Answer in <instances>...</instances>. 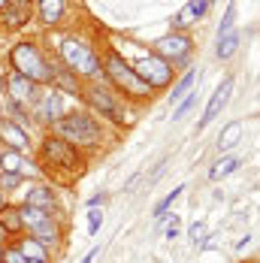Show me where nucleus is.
Instances as JSON below:
<instances>
[{"label":"nucleus","instance_id":"31","mask_svg":"<svg viewBox=\"0 0 260 263\" xmlns=\"http://www.w3.org/2000/svg\"><path fill=\"white\" fill-rule=\"evenodd\" d=\"M188 236L194 239V242H203V239H206V224H203V221H197V224L188 230Z\"/></svg>","mask_w":260,"mask_h":263},{"label":"nucleus","instance_id":"41","mask_svg":"<svg viewBox=\"0 0 260 263\" xmlns=\"http://www.w3.org/2000/svg\"><path fill=\"white\" fill-rule=\"evenodd\" d=\"M0 263H3V260H0Z\"/></svg>","mask_w":260,"mask_h":263},{"label":"nucleus","instance_id":"14","mask_svg":"<svg viewBox=\"0 0 260 263\" xmlns=\"http://www.w3.org/2000/svg\"><path fill=\"white\" fill-rule=\"evenodd\" d=\"M27 233L36 239V242H43L49 251H52L54 245H61V236H64V230H61V224H58V218H54V215H46V218H43L40 224H33Z\"/></svg>","mask_w":260,"mask_h":263},{"label":"nucleus","instance_id":"19","mask_svg":"<svg viewBox=\"0 0 260 263\" xmlns=\"http://www.w3.org/2000/svg\"><path fill=\"white\" fill-rule=\"evenodd\" d=\"M64 12H67V3L64 0H36V18L43 22V25H58L61 18H64Z\"/></svg>","mask_w":260,"mask_h":263},{"label":"nucleus","instance_id":"20","mask_svg":"<svg viewBox=\"0 0 260 263\" xmlns=\"http://www.w3.org/2000/svg\"><path fill=\"white\" fill-rule=\"evenodd\" d=\"M0 230L6 233V236H18L22 230H25V224H22V215H18V206H3L0 209Z\"/></svg>","mask_w":260,"mask_h":263},{"label":"nucleus","instance_id":"30","mask_svg":"<svg viewBox=\"0 0 260 263\" xmlns=\"http://www.w3.org/2000/svg\"><path fill=\"white\" fill-rule=\"evenodd\" d=\"M194 100H197V94H191V97H184L182 103H179V106H176V109H173V118H182L184 112H188V109L194 106Z\"/></svg>","mask_w":260,"mask_h":263},{"label":"nucleus","instance_id":"8","mask_svg":"<svg viewBox=\"0 0 260 263\" xmlns=\"http://www.w3.org/2000/svg\"><path fill=\"white\" fill-rule=\"evenodd\" d=\"M82 97H85V103L91 106L94 112H100L103 118H112L115 124H124V106L118 103V97L112 91H106L103 85H97V82L85 85Z\"/></svg>","mask_w":260,"mask_h":263},{"label":"nucleus","instance_id":"18","mask_svg":"<svg viewBox=\"0 0 260 263\" xmlns=\"http://www.w3.org/2000/svg\"><path fill=\"white\" fill-rule=\"evenodd\" d=\"M6 27H22L30 22V0H9L3 9H0Z\"/></svg>","mask_w":260,"mask_h":263},{"label":"nucleus","instance_id":"9","mask_svg":"<svg viewBox=\"0 0 260 263\" xmlns=\"http://www.w3.org/2000/svg\"><path fill=\"white\" fill-rule=\"evenodd\" d=\"M3 85H6V103L9 106H22V109L33 106V100H36V85L30 79L18 76V73H9L3 79Z\"/></svg>","mask_w":260,"mask_h":263},{"label":"nucleus","instance_id":"7","mask_svg":"<svg viewBox=\"0 0 260 263\" xmlns=\"http://www.w3.org/2000/svg\"><path fill=\"white\" fill-rule=\"evenodd\" d=\"M152 52L157 58H163L166 64H173V67H179L184 64L191 52H194V40L184 33V30H173V33H166V36H160L155 46H152Z\"/></svg>","mask_w":260,"mask_h":263},{"label":"nucleus","instance_id":"38","mask_svg":"<svg viewBox=\"0 0 260 263\" xmlns=\"http://www.w3.org/2000/svg\"><path fill=\"white\" fill-rule=\"evenodd\" d=\"M6 3H9V0H0V9H3V6H6Z\"/></svg>","mask_w":260,"mask_h":263},{"label":"nucleus","instance_id":"5","mask_svg":"<svg viewBox=\"0 0 260 263\" xmlns=\"http://www.w3.org/2000/svg\"><path fill=\"white\" fill-rule=\"evenodd\" d=\"M40 158L46 166H54V170H67V173H79L82 170V155H79L76 145L64 142L61 136L49 133L40 145Z\"/></svg>","mask_w":260,"mask_h":263},{"label":"nucleus","instance_id":"4","mask_svg":"<svg viewBox=\"0 0 260 263\" xmlns=\"http://www.w3.org/2000/svg\"><path fill=\"white\" fill-rule=\"evenodd\" d=\"M58 58L64 61V70L73 73V76H82V79H97L100 76V58L94 52V46H88L85 40L67 36L58 46Z\"/></svg>","mask_w":260,"mask_h":263},{"label":"nucleus","instance_id":"22","mask_svg":"<svg viewBox=\"0 0 260 263\" xmlns=\"http://www.w3.org/2000/svg\"><path fill=\"white\" fill-rule=\"evenodd\" d=\"M239 166H242V158H236V155H230V158H221L215 166H212V170H209V179H212V182H221V179H227L230 173H236Z\"/></svg>","mask_w":260,"mask_h":263},{"label":"nucleus","instance_id":"36","mask_svg":"<svg viewBox=\"0 0 260 263\" xmlns=\"http://www.w3.org/2000/svg\"><path fill=\"white\" fill-rule=\"evenodd\" d=\"M3 206H6V194L0 191V209H3Z\"/></svg>","mask_w":260,"mask_h":263},{"label":"nucleus","instance_id":"6","mask_svg":"<svg viewBox=\"0 0 260 263\" xmlns=\"http://www.w3.org/2000/svg\"><path fill=\"white\" fill-rule=\"evenodd\" d=\"M130 67H133V73L145 82L152 91L166 88V85L173 82V73H176V70H173V64H166V61H163V58H157L155 52L142 54V58H139L136 64H130Z\"/></svg>","mask_w":260,"mask_h":263},{"label":"nucleus","instance_id":"11","mask_svg":"<svg viewBox=\"0 0 260 263\" xmlns=\"http://www.w3.org/2000/svg\"><path fill=\"white\" fill-rule=\"evenodd\" d=\"M0 145H3V148H12V152L27 155L33 142H30V133H27L22 124H15L12 118H0Z\"/></svg>","mask_w":260,"mask_h":263},{"label":"nucleus","instance_id":"10","mask_svg":"<svg viewBox=\"0 0 260 263\" xmlns=\"http://www.w3.org/2000/svg\"><path fill=\"white\" fill-rule=\"evenodd\" d=\"M61 115H64V97H61V91L36 94V100H33V118H36V121L54 124Z\"/></svg>","mask_w":260,"mask_h":263},{"label":"nucleus","instance_id":"17","mask_svg":"<svg viewBox=\"0 0 260 263\" xmlns=\"http://www.w3.org/2000/svg\"><path fill=\"white\" fill-rule=\"evenodd\" d=\"M206 9H209V0H188L182 9L176 12V18H173V30H184L194 22H200L206 15Z\"/></svg>","mask_w":260,"mask_h":263},{"label":"nucleus","instance_id":"21","mask_svg":"<svg viewBox=\"0 0 260 263\" xmlns=\"http://www.w3.org/2000/svg\"><path fill=\"white\" fill-rule=\"evenodd\" d=\"M239 139H242V121H230L221 136H218V152L224 155V152H233L236 145H239Z\"/></svg>","mask_w":260,"mask_h":263},{"label":"nucleus","instance_id":"39","mask_svg":"<svg viewBox=\"0 0 260 263\" xmlns=\"http://www.w3.org/2000/svg\"><path fill=\"white\" fill-rule=\"evenodd\" d=\"M0 118H3V103H0Z\"/></svg>","mask_w":260,"mask_h":263},{"label":"nucleus","instance_id":"28","mask_svg":"<svg viewBox=\"0 0 260 263\" xmlns=\"http://www.w3.org/2000/svg\"><path fill=\"white\" fill-rule=\"evenodd\" d=\"M100 224H103V212H100V209H91V212H88V233H91V236H97Z\"/></svg>","mask_w":260,"mask_h":263},{"label":"nucleus","instance_id":"40","mask_svg":"<svg viewBox=\"0 0 260 263\" xmlns=\"http://www.w3.org/2000/svg\"><path fill=\"white\" fill-rule=\"evenodd\" d=\"M0 152H3V145H0Z\"/></svg>","mask_w":260,"mask_h":263},{"label":"nucleus","instance_id":"26","mask_svg":"<svg viewBox=\"0 0 260 263\" xmlns=\"http://www.w3.org/2000/svg\"><path fill=\"white\" fill-rule=\"evenodd\" d=\"M236 25V3L227 6V12H224V18H221V25H218V36H224V33H230Z\"/></svg>","mask_w":260,"mask_h":263},{"label":"nucleus","instance_id":"34","mask_svg":"<svg viewBox=\"0 0 260 263\" xmlns=\"http://www.w3.org/2000/svg\"><path fill=\"white\" fill-rule=\"evenodd\" d=\"M97 254H100V251H97V248H91V251L82 257V263H94V257H97Z\"/></svg>","mask_w":260,"mask_h":263},{"label":"nucleus","instance_id":"29","mask_svg":"<svg viewBox=\"0 0 260 263\" xmlns=\"http://www.w3.org/2000/svg\"><path fill=\"white\" fill-rule=\"evenodd\" d=\"M3 263H33V260H27V257H22L12 245H6V251H3Z\"/></svg>","mask_w":260,"mask_h":263},{"label":"nucleus","instance_id":"37","mask_svg":"<svg viewBox=\"0 0 260 263\" xmlns=\"http://www.w3.org/2000/svg\"><path fill=\"white\" fill-rule=\"evenodd\" d=\"M3 251H6V245H3V242H0V260H3Z\"/></svg>","mask_w":260,"mask_h":263},{"label":"nucleus","instance_id":"2","mask_svg":"<svg viewBox=\"0 0 260 263\" xmlns=\"http://www.w3.org/2000/svg\"><path fill=\"white\" fill-rule=\"evenodd\" d=\"M9 67H12V73L30 79L33 85H52L54 73H58L52 64H49V58L40 52V46H33V43H27V40L12 46V52H9Z\"/></svg>","mask_w":260,"mask_h":263},{"label":"nucleus","instance_id":"25","mask_svg":"<svg viewBox=\"0 0 260 263\" xmlns=\"http://www.w3.org/2000/svg\"><path fill=\"white\" fill-rule=\"evenodd\" d=\"M182 191H184V184H179V187H173V191H170V194H166V197H163V200L157 203L155 209H152V215H155L157 221H163V218H166V212H170V206H173V203H176V200L182 197Z\"/></svg>","mask_w":260,"mask_h":263},{"label":"nucleus","instance_id":"32","mask_svg":"<svg viewBox=\"0 0 260 263\" xmlns=\"http://www.w3.org/2000/svg\"><path fill=\"white\" fill-rule=\"evenodd\" d=\"M106 200H109V194H103V191H100V194H94V197L88 200V209H97V206H103Z\"/></svg>","mask_w":260,"mask_h":263},{"label":"nucleus","instance_id":"16","mask_svg":"<svg viewBox=\"0 0 260 263\" xmlns=\"http://www.w3.org/2000/svg\"><path fill=\"white\" fill-rule=\"evenodd\" d=\"M22 257H27V260H33V263H49L52 260V251L43 245V242H36V239L30 236V233H25V236H18L15 239V245H12Z\"/></svg>","mask_w":260,"mask_h":263},{"label":"nucleus","instance_id":"23","mask_svg":"<svg viewBox=\"0 0 260 263\" xmlns=\"http://www.w3.org/2000/svg\"><path fill=\"white\" fill-rule=\"evenodd\" d=\"M239 43H242L239 30H230V33L218 36V49H215V54H218L221 61H227V58H233V54L239 52Z\"/></svg>","mask_w":260,"mask_h":263},{"label":"nucleus","instance_id":"27","mask_svg":"<svg viewBox=\"0 0 260 263\" xmlns=\"http://www.w3.org/2000/svg\"><path fill=\"white\" fill-rule=\"evenodd\" d=\"M22 176H15V173H0V191L3 194H9V191H15V187H22Z\"/></svg>","mask_w":260,"mask_h":263},{"label":"nucleus","instance_id":"13","mask_svg":"<svg viewBox=\"0 0 260 263\" xmlns=\"http://www.w3.org/2000/svg\"><path fill=\"white\" fill-rule=\"evenodd\" d=\"M230 91H233V79L227 76V79L218 85V91L212 94V100H209L206 112H203V118L197 121V130H206L209 124H212V121L221 115V109H224V106H227V100H230Z\"/></svg>","mask_w":260,"mask_h":263},{"label":"nucleus","instance_id":"24","mask_svg":"<svg viewBox=\"0 0 260 263\" xmlns=\"http://www.w3.org/2000/svg\"><path fill=\"white\" fill-rule=\"evenodd\" d=\"M194 82H197V70H188V73H184L182 79H179L176 85H173V91H170V103H176V100H182L184 94H188V91L194 88Z\"/></svg>","mask_w":260,"mask_h":263},{"label":"nucleus","instance_id":"1","mask_svg":"<svg viewBox=\"0 0 260 263\" xmlns=\"http://www.w3.org/2000/svg\"><path fill=\"white\" fill-rule=\"evenodd\" d=\"M52 133L76 148H94L103 139V127L91 112H67L52 124Z\"/></svg>","mask_w":260,"mask_h":263},{"label":"nucleus","instance_id":"33","mask_svg":"<svg viewBox=\"0 0 260 263\" xmlns=\"http://www.w3.org/2000/svg\"><path fill=\"white\" fill-rule=\"evenodd\" d=\"M176 236H179V218L173 215V224L166 227V239H176Z\"/></svg>","mask_w":260,"mask_h":263},{"label":"nucleus","instance_id":"15","mask_svg":"<svg viewBox=\"0 0 260 263\" xmlns=\"http://www.w3.org/2000/svg\"><path fill=\"white\" fill-rule=\"evenodd\" d=\"M0 173H15V176H36V170H33V163L22 155V152H12V148H3L0 152Z\"/></svg>","mask_w":260,"mask_h":263},{"label":"nucleus","instance_id":"35","mask_svg":"<svg viewBox=\"0 0 260 263\" xmlns=\"http://www.w3.org/2000/svg\"><path fill=\"white\" fill-rule=\"evenodd\" d=\"M248 242H251V236H248V233H245V236L239 239V242H236V248H245V245H248Z\"/></svg>","mask_w":260,"mask_h":263},{"label":"nucleus","instance_id":"12","mask_svg":"<svg viewBox=\"0 0 260 263\" xmlns=\"http://www.w3.org/2000/svg\"><path fill=\"white\" fill-rule=\"evenodd\" d=\"M25 206H33V209H40V212L54 215L58 212V194L49 184L33 182V184H27V191H25Z\"/></svg>","mask_w":260,"mask_h":263},{"label":"nucleus","instance_id":"3","mask_svg":"<svg viewBox=\"0 0 260 263\" xmlns=\"http://www.w3.org/2000/svg\"><path fill=\"white\" fill-rule=\"evenodd\" d=\"M103 70H106V79L112 82V88H115L118 94H124L130 100H152L155 91L133 73V67H130L115 49H109V52L103 54Z\"/></svg>","mask_w":260,"mask_h":263}]
</instances>
